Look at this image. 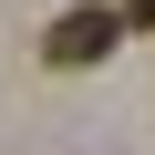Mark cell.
I'll list each match as a JSON object with an SVG mask.
<instances>
[{"label":"cell","instance_id":"cell-1","mask_svg":"<svg viewBox=\"0 0 155 155\" xmlns=\"http://www.w3.org/2000/svg\"><path fill=\"white\" fill-rule=\"evenodd\" d=\"M124 41V11H104V0H83V11H62L52 31H41V62H62V72H83V62H104Z\"/></svg>","mask_w":155,"mask_h":155},{"label":"cell","instance_id":"cell-2","mask_svg":"<svg viewBox=\"0 0 155 155\" xmlns=\"http://www.w3.org/2000/svg\"><path fill=\"white\" fill-rule=\"evenodd\" d=\"M124 21H155V0H124Z\"/></svg>","mask_w":155,"mask_h":155}]
</instances>
